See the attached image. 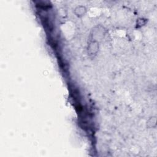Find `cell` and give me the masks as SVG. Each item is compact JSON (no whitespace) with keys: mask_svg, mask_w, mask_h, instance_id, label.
<instances>
[{"mask_svg":"<svg viewBox=\"0 0 157 157\" xmlns=\"http://www.w3.org/2000/svg\"><path fill=\"white\" fill-rule=\"evenodd\" d=\"M146 20L142 18L141 19H139L137 20V23H136V27H141L142 26L144 25L146 23Z\"/></svg>","mask_w":157,"mask_h":157,"instance_id":"obj_5","label":"cell"},{"mask_svg":"<svg viewBox=\"0 0 157 157\" xmlns=\"http://www.w3.org/2000/svg\"><path fill=\"white\" fill-rule=\"evenodd\" d=\"M99 49L98 42L97 41H91L88 46V53L90 55H94L97 53Z\"/></svg>","mask_w":157,"mask_h":157,"instance_id":"obj_2","label":"cell"},{"mask_svg":"<svg viewBox=\"0 0 157 157\" xmlns=\"http://www.w3.org/2000/svg\"><path fill=\"white\" fill-rule=\"evenodd\" d=\"M105 34V30L104 28L101 27H97L93 30L92 37L95 41H97L98 39H101Z\"/></svg>","mask_w":157,"mask_h":157,"instance_id":"obj_1","label":"cell"},{"mask_svg":"<svg viewBox=\"0 0 157 157\" xmlns=\"http://www.w3.org/2000/svg\"><path fill=\"white\" fill-rule=\"evenodd\" d=\"M86 12H87V9L85 7L82 6H77L74 10L75 14L78 17H82L83 15H84Z\"/></svg>","mask_w":157,"mask_h":157,"instance_id":"obj_3","label":"cell"},{"mask_svg":"<svg viewBox=\"0 0 157 157\" xmlns=\"http://www.w3.org/2000/svg\"><path fill=\"white\" fill-rule=\"evenodd\" d=\"M156 117H151L150 119L148 120L147 122V126L149 128H153L156 125Z\"/></svg>","mask_w":157,"mask_h":157,"instance_id":"obj_4","label":"cell"}]
</instances>
